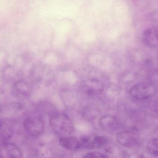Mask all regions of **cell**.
<instances>
[{
	"mask_svg": "<svg viewBox=\"0 0 158 158\" xmlns=\"http://www.w3.org/2000/svg\"><path fill=\"white\" fill-rule=\"evenodd\" d=\"M50 122L51 128L57 133L70 134L75 131L74 124L66 115H54L51 117Z\"/></svg>",
	"mask_w": 158,
	"mask_h": 158,
	"instance_id": "cell-2",
	"label": "cell"
},
{
	"mask_svg": "<svg viewBox=\"0 0 158 158\" xmlns=\"http://www.w3.org/2000/svg\"><path fill=\"white\" fill-rule=\"evenodd\" d=\"M81 86L83 90L89 95L98 94L103 90L102 83L99 81L94 79L86 80L83 82Z\"/></svg>",
	"mask_w": 158,
	"mask_h": 158,
	"instance_id": "cell-9",
	"label": "cell"
},
{
	"mask_svg": "<svg viewBox=\"0 0 158 158\" xmlns=\"http://www.w3.org/2000/svg\"><path fill=\"white\" fill-rule=\"evenodd\" d=\"M84 158H106L104 155L98 152H92L88 153Z\"/></svg>",
	"mask_w": 158,
	"mask_h": 158,
	"instance_id": "cell-13",
	"label": "cell"
},
{
	"mask_svg": "<svg viewBox=\"0 0 158 158\" xmlns=\"http://www.w3.org/2000/svg\"><path fill=\"white\" fill-rule=\"evenodd\" d=\"M143 39L144 43L148 46H158V31L153 28L146 30L143 33Z\"/></svg>",
	"mask_w": 158,
	"mask_h": 158,
	"instance_id": "cell-11",
	"label": "cell"
},
{
	"mask_svg": "<svg viewBox=\"0 0 158 158\" xmlns=\"http://www.w3.org/2000/svg\"><path fill=\"white\" fill-rule=\"evenodd\" d=\"M15 126L14 122L8 119L0 120V142H5L14 135Z\"/></svg>",
	"mask_w": 158,
	"mask_h": 158,
	"instance_id": "cell-8",
	"label": "cell"
},
{
	"mask_svg": "<svg viewBox=\"0 0 158 158\" xmlns=\"http://www.w3.org/2000/svg\"><path fill=\"white\" fill-rule=\"evenodd\" d=\"M100 128L104 131L108 133L114 132L120 127V122L118 119L111 115H105L99 120Z\"/></svg>",
	"mask_w": 158,
	"mask_h": 158,
	"instance_id": "cell-6",
	"label": "cell"
},
{
	"mask_svg": "<svg viewBox=\"0 0 158 158\" xmlns=\"http://www.w3.org/2000/svg\"><path fill=\"white\" fill-rule=\"evenodd\" d=\"M129 158H144L142 155L140 154H132L130 155Z\"/></svg>",
	"mask_w": 158,
	"mask_h": 158,
	"instance_id": "cell-14",
	"label": "cell"
},
{
	"mask_svg": "<svg viewBox=\"0 0 158 158\" xmlns=\"http://www.w3.org/2000/svg\"><path fill=\"white\" fill-rule=\"evenodd\" d=\"M0 158H23L19 147L13 143H4L0 144Z\"/></svg>",
	"mask_w": 158,
	"mask_h": 158,
	"instance_id": "cell-7",
	"label": "cell"
},
{
	"mask_svg": "<svg viewBox=\"0 0 158 158\" xmlns=\"http://www.w3.org/2000/svg\"><path fill=\"white\" fill-rule=\"evenodd\" d=\"M24 127L27 132L33 137L41 135L44 131V123L41 119L37 117H27L24 121Z\"/></svg>",
	"mask_w": 158,
	"mask_h": 158,
	"instance_id": "cell-3",
	"label": "cell"
},
{
	"mask_svg": "<svg viewBox=\"0 0 158 158\" xmlns=\"http://www.w3.org/2000/svg\"><path fill=\"white\" fill-rule=\"evenodd\" d=\"M59 143L65 149L77 151L81 148V144L78 139L74 136H65L59 139Z\"/></svg>",
	"mask_w": 158,
	"mask_h": 158,
	"instance_id": "cell-10",
	"label": "cell"
},
{
	"mask_svg": "<svg viewBox=\"0 0 158 158\" xmlns=\"http://www.w3.org/2000/svg\"><path fill=\"white\" fill-rule=\"evenodd\" d=\"M158 92L155 84L148 82H142L134 84L130 90L131 97L139 101H144L152 98Z\"/></svg>",
	"mask_w": 158,
	"mask_h": 158,
	"instance_id": "cell-1",
	"label": "cell"
},
{
	"mask_svg": "<svg viewBox=\"0 0 158 158\" xmlns=\"http://www.w3.org/2000/svg\"><path fill=\"white\" fill-rule=\"evenodd\" d=\"M147 150L150 155L158 157V139L149 140L147 144Z\"/></svg>",
	"mask_w": 158,
	"mask_h": 158,
	"instance_id": "cell-12",
	"label": "cell"
},
{
	"mask_svg": "<svg viewBox=\"0 0 158 158\" xmlns=\"http://www.w3.org/2000/svg\"><path fill=\"white\" fill-rule=\"evenodd\" d=\"M108 143L106 138L100 135L85 136L81 138V146L87 149L95 150L106 146Z\"/></svg>",
	"mask_w": 158,
	"mask_h": 158,
	"instance_id": "cell-4",
	"label": "cell"
},
{
	"mask_svg": "<svg viewBox=\"0 0 158 158\" xmlns=\"http://www.w3.org/2000/svg\"><path fill=\"white\" fill-rule=\"evenodd\" d=\"M117 142L119 144L125 147H131L140 144V137L134 132L124 131L117 134Z\"/></svg>",
	"mask_w": 158,
	"mask_h": 158,
	"instance_id": "cell-5",
	"label": "cell"
}]
</instances>
